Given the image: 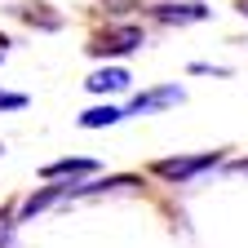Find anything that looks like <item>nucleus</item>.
Returning a JSON list of instances; mask_svg holds the SVG:
<instances>
[{
    "mask_svg": "<svg viewBox=\"0 0 248 248\" xmlns=\"http://www.w3.org/2000/svg\"><path fill=\"white\" fill-rule=\"evenodd\" d=\"M222 164V151H200V155H173V160H155L151 164V173H160V177H169V182H191V177H200V173H208V169H217Z\"/></svg>",
    "mask_w": 248,
    "mask_h": 248,
    "instance_id": "f257e3e1",
    "label": "nucleus"
},
{
    "mask_svg": "<svg viewBox=\"0 0 248 248\" xmlns=\"http://www.w3.org/2000/svg\"><path fill=\"white\" fill-rule=\"evenodd\" d=\"M146 45V36H142V27H107L102 36H93V45H89V53L93 58H124V53H133V49H142Z\"/></svg>",
    "mask_w": 248,
    "mask_h": 248,
    "instance_id": "f03ea898",
    "label": "nucleus"
},
{
    "mask_svg": "<svg viewBox=\"0 0 248 248\" xmlns=\"http://www.w3.org/2000/svg\"><path fill=\"white\" fill-rule=\"evenodd\" d=\"M177 102H186V89H182V84H155V89H142L138 98L129 102V111H124V115H151V111H169V107H177Z\"/></svg>",
    "mask_w": 248,
    "mask_h": 248,
    "instance_id": "7ed1b4c3",
    "label": "nucleus"
},
{
    "mask_svg": "<svg viewBox=\"0 0 248 248\" xmlns=\"http://www.w3.org/2000/svg\"><path fill=\"white\" fill-rule=\"evenodd\" d=\"M155 18L169 22V27H191V22L208 18V5H200V0H186V5H155Z\"/></svg>",
    "mask_w": 248,
    "mask_h": 248,
    "instance_id": "20e7f679",
    "label": "nucleus"
},
{
    "mask_svg": "<svg viewBox=\"0 0 248 248\" xmlns=\"http://www.w3.org/2000/svg\"><path fill=\"white\" fill-rule=\"evenodd\" d=\"M129 84H133V76L124 71V67H102V71H93V76L84 80L89 93H124Z\"/></svg>",
    "mask_w": 248,
    "mask_h": 248,
    "instance_id": "39448f33",
    "label": "nucleus"
},
{
    "mask_svg": "<svg viewBox=\"0 0 248 248\" xmlns=\"http://www.w3.org/2000/svg\"><path fill=\"white\" fill-rule=\"evenodd\" d=\"M102 164L98 160H84V155H80V160H53V164H45L40 173L49 177V182H58V177H84V173H98Z\"/></svg>",
    "mask_w": 248,
    "mask_h": 248,
    "instance_id": "423d86ee",
    "label": "nucleus"
},
{
    "mask_svg": "<svg viewBox=\"0 0 248 248\" xmlns=\"http://www.w3.org/2000/svg\"><path fill=\"white\" fill-rule=\"evenodd\" d=\"M120 120H124V107L107 102V107H93V111H84V115H80V129H107V124H120Z\"/></svg>",
    "mask_w": 248,
    "mask_h": 248,
    "instance_id": "0eeeda50",
    "label": "nucleus"
},
{
    "mask_svg": "<svg viewBox=\"0 0 248 248\" xmlns=\"http://www.w3.org/2000/svg\"><path fill=\"white\" fill-rule=\"evenodd\" d=\"M27 107V93H5L0 89V111H22Z\"/></svg>",
    "mask_w": 248,
    "mask_h": 248,
    "instance_id": "6e6552de",
    "label": "nucleus"
},
{
    "mask_svg": "<svg viewBox=\"0 0 248 248\" xmlns=\"http://www.w3.org/2000/svg\"><path fill=\"white\" fill-rule=\"evenodd\" d=\"M9 235H14V217L5 213V217H0V248H9Z\"/></svg>",
    "mask_w": 248,
    "mask_h": 248,
    "instance_id": "1a4fd4ad",
    "label": "nucleus"
},
{
    "mask_svg": "<svg viewBox=\"0 0 248 248\" xmlns=\"http://www.w3.org/2000/svg\"><path fill=\"white\" fill-rule=\"evenodd\" d=\"M9 58V36H0V62Z\"/></svg>",
    "mask_w": 248,
    "mask_h": 248,
    "instance_id": "9d476101",
    "label": "nucleus"
},
{
    "mask_svg": "<svg viewBox=\"0 0 248 248\" xmlns=\"http://www.w3.org/2000/svg\"><path fill=\"white\" fill-rule=\"evenodd\" d=\"M239 14H244V18H248V0H239Z\"/></svg>",
    "mask_w": 248,
    "mask_h": 248,
    "instance_id": "9b49d317",
    "label": "nucleus"
},
{
    "mask_svg": "<svg viewBox=\"0 0 248 248\" xmlns=\"http://www.w3.org/2000/svg\"><path fill=\"white\" fill-rule=\"evenodd\" d=\"M0 155H5V146H0Z\"/></svg>",
    "mask_w": 248,
    "mask_h": 248,
    "instance_id": "f8f14e48",
    "label": "nucleus"
}]
</instances>
